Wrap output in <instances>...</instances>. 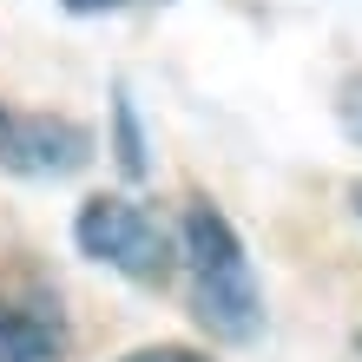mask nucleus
I'll return each mask as SVG.
<instances>
[{"label":"nucleus","instance_id":"nucleus-1","mask_svg":"<svg viewBox=\"0 0 362 362\" xmlns=\"http://www.w3.org/2000/svg\"><path fill=\"white\" fill-rule=\"evenodd\" d=\"M178 238H185L178 250H185V264H191V310H198V323H204V329H218L224 343H244V336H257V323H264V310H257V284H250L244 244H238V230L224 224V211L191 204Z\"/></svg>","mask_w":362,"mask_h":362},{"label":"nucleus","instance_id":"nucleus-2","mask_svg":"<svg viewBox=\"0 0 362 362\" xmlns=\"http://www.w3.org/2000/svg\"><path fill=\"white\" fill-rule=\"evenodd\" d=\"M73 238H79L86 257L112 264L119 276H132V284H165V276H172V257H178V244L165 238V224L145 218L132 198H86L79 218H73Z\"/></svg>","mask_w":362,"mask_h":362},{"label":"nucleus","instance_id":"nucleus-3","mask_svg":"<svg viewBox=\"0 0 362 362\" xmlns=\"http://www.w3.org/2000/svg\"><path fill=\"white\" fill-rule=\"evenodd\" d=\"M93 152V139L79 132L73 119H47V112H7L0 105V165L27 178H59L79 172Z\"/></svg>","mask_w":362,"mask_h":362},{"label":"nucleus","instance_id":"nucleus-4","mask_svg":"<svg viewBox=\"0 0 362 362\" xmlns=\"http://www.w3.org/2000/svg\"><path fill=\"white\" fill-rule=\"evenodd\" d=\"M47 356H59V323L0 296V362H47Z\"/></svg>","mask_w":362,"mask_h":362},{"label":"nucleus","instance_id":"nucleus-5","mask_svg":"<svg viewBox=\"0 0 362 362\" xmlns=\"http://www.w3.org/2000/svg\"><path fill=\"white\" fill-rule=\"evenodd\" d=\"M119 165L132 178H145V145H139V125H132V105H119Z\"/></svg>","mask_w":362,"mask_h":362},{"label":"nucleus","instance_id":"nucleus-6","mask_svg":"<svg viewBox=\"0 0 362 362\" xmlns=\"http://www.w3.org/2000/svg\"><path fill=\"white\" fill-rule=\"evenodd\" d=\"M119 362H211V356L185 349V343H158V349H132V356H119Z\"/></svg>","mask_w":362,"mask_h":362},{"label":"nucleus","instance_id":"nucleus-7","mask_svg":"<svg viewBox=\"0 0 362 362\" xmlns=\"http://www.w3.org/2000/svg\"><path fill=\"white\" fill-rule=\"evenodd\" d=\"M343 125H349V139H362V79L343 86Z\"/></svg>","mask_w":362,"mask_h":362},{"label":"nucleus","instance_id":"nucleus-8","mask_svg":"<svg viewBox=\"0 0 362 362\" xmlns=\"http://www.w3.org/2000/svg\"><path fill=\"white\" fill-rule=\"evenodd\" d=\"M73 13H105V7H125V0H66Z\"/></svg>","mask_w":362,"mask_h":362},{"label":"nucleus","instance_id":"nucleus-9","mask_svg":"<svg viewBox=\"0 0 362 362\" xmlns=\"http://www.w3.org/2000/svg\"><path fill=\"white\" fill-rule=\"evenodd\" d=\"M356 211H362V185H356Z\"/></svg>","mask_w":362,"mask_h":362}]
</instances>
